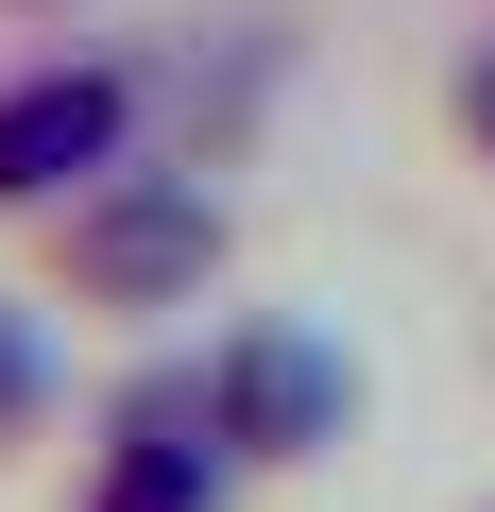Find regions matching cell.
Wrapping results in <instances>:
<instances>
[{
	"instance_id": "6da1fadb",
	"label": "cell",
	"mask_w": 495,
	"mask_h": 512,
	"mask_svg": "<svg viewBox=\"0 0 495 512\" xmlns=\"http://www.w3.org/2000/svg\"><path fill=\"white\" fill-rule=\"evenodd\" d=\"M35 239V291L69 308V325H120V342H171L222 274H239V205H222V171L205 154H120V171H86L69 205H35L18 222Z\"/></svg>"
},
{
	"instance_id": "7a4b0ae2",
	"label": "cell",
	"mask_w": 495,
	"mask_h": 512,
	"mask_svg": "<svg viewBox=\"0 0 495 512\" xmlns=\"http://www.w3.org/2000/svg\"><path fill=\"white\" fill-rule=\"evenodd\" d=\"M188 359H205V427H222V461H239V478H308V461H342V444H359V410H376L359 342H342V325H308V308H222Z\"/></svg>"
},
{
	"instance_id": "3957f363",
	"label": "cell",
	"mask_w": 495,
	"mask_h": 512,
	"mask_svg": "<svg viewBox=\"0 0 495 512\" xmlns=\"http://www.w3.org/2000/svg\"><path fill=\"white\" fill-rule=\"evenodd\" d=\"M154 137H171V69L154 52H18L0 69V222L69 205L86 171L154 154Z\"/></svg>"
},
{
	"instance_id": "277c9868",
	"label": "cell",
	"mask_w": 495,
	"mask_h": 512,
	"mask_svg": "<svg viewBox=\"0 0 495 512\" xmlns=\"http://www.w3.org/2000/svg\"><path fill=\"white\" fill-rule=\"evenodd\" d=\"M239 495H257V478H239L222 427H205V359L188 342H137L103 376V410H86L69 512H239Z\"/></svg>"
},
{
	"instance_id": "5b68a950",
	"label": "cell",
	"mask_w": 495,
	"mask_h": 512,
	"mask_svg": "<svg viewBox=\"0 0 495 512\" xmlns=\"http://www.w3.org/2000/svg\"><path fill=\"white\" fill-rule=\"evenodd\" d=\"M69 427V342H52V291L18 308V291H0V461H18V444H52Z\"/></svg>"
},
{
	"instance_id": "8992f818",
	"label": "cell",
	"mask_w": 495,
	"mask_h": 512,
	"mask_svg": "<svg viewBox=\"0 0 495 512\" xmlns=\"http://www.w3.org/2000/svg\"><path fill=\"white\" fill-rule=\"evenodd\" d=\"M427 103H444V154L495 188V18L478 35H444V69H427Z\"/></svg>"
},
{
	"instance_id": "52a82bcc",
	"label": "cell",
	"mask_w": 495,
	"mask_h": 512,
	"mask_svg": "<svg viewBox=\"0 0 495 512\" xmlns=\"http://www.w3.org/2000/svg\"><path fill=\"white\" fill-rule=\"evenodd\" d=\"M0 18H18V35H35V18H86V0H0Z\"/></svg>"
},
{
	"instance_id": "ba28073f",
	"label": "cell",
	"mask_w": 495,
	"mask_h": 512,
	"mask_svg": "<svg viewBox=\"0 0 495 512\" xmlns=\"http://www.w3.org/2000/svg\"><path fill=\"white\" fill-rule=\"evenodd\" d=\"M478 512H495V495H478Z\"/></svg>"
}]
</instances>
